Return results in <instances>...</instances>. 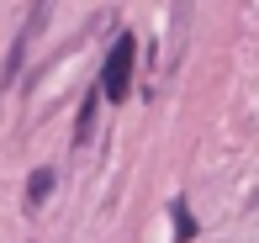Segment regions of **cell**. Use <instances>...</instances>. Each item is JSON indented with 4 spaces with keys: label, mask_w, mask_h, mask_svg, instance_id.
Returning <instances> with one entry per match:
<instances>
[{
    "label": "cell",
    "mask_w": 259,
    "mask_h": 243,
    "mask_svg": "<svg viewBox=\"0 0 259 243\" xmlns=\"http://www.w3.org/2000/svg\"><path fill=\"white\" fill-rule=\"evenodd\" d=\"M133 64H138V42H133V37H116L111 53H106V69H101L96 95H106V101H127V90H133Z\"/></svg>",
    "instance_id": "1"
},
{
    "label": "cell",
    "mask_w": 259,
    "mask_h": 243,
    "mask_svg": "<svg viewBox=\"0 0 259 243\" xmlns=\"http://www.w3.org/2000/svg\"><path fill=\"white\" fill-rule=\"evenodd\" d=\"M96 90H90V95H85V106H79V143H85V132H90V117H96Z\"/></svg>",
    "instance_id": "2"
},
{
    "label": "cell",
    "mask_w": 259,
    "mask_h": 243,
    "mask_svg": "<svg viewBox=\"0 0 259 243\" xmlns=\"http://www.w3.org/2000/svg\"><path fill=\"white\" fill-rule=\"evenodd\" d=\"M48 185H53V175H48V169H37V175H32V201H42Z\"/></svg>",
    "instance_id": "3"
},
{
    "label": "cell",
    "mask_w": 259,
    "mask_h": 243,
    "mask_svg": "<svg viewBox=\"0 0 259 243\" xmlns=\"http://www.w3.org/2000/svg\"><path fill=\"white\" fill-rule=\"evenodd\" d=\"M175 222H180V227H175L180 238H191V233H196V222H191V212H185V206H175Z\"/></svg>",
    "instance_id": "4"
}]
</instances>
